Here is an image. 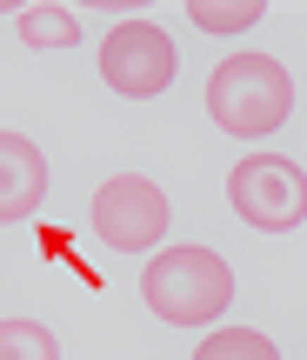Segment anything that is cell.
I'll return each instance as SVG.
<instances>
[{"label": "cell", "instance_id": "7a4b0ae2", "mask_svg": "<svg viewBox=\"0 0 307 360\" xmlns=\"http://www.w3.org/2000/svg\"><path fill=\"white\" fill-rule=\"evenodd\" d=\"M141 300L167 327H214L234 307V267L214 247H161L141 267Z\"/></svg>", "mask_w": 307, "mask_h": 360}, {"label": "cell", "instance_id": "8992f818", "mask_svg": "<svg viewBox=\"0 0 307 360\" xmlns=\"http://www.w3.org/2000/svg\"><path fill=\"white\" fill-rule=\"evenodd\" d=\"M47 187H54V167L27 134H7L0 127V227L27 220L34 207H47Z\"/></svg>", "mask_w": 307, "mask_h": 360}, {"label": "cell", "instance_id": "3957f363", "mask_svg": "<svg viewBox=\"0 0 307 360\" xmlns=\"http://www.w3.org/2000/svg\"><path fill=\"white\" fill-rule=\"evenodd\" d=\"M227 207L254 233H294L307 220V174L281 154H241L227 174Z\"/></svg>", "mask_w": 307, "mask_h": 360}, {"label": "cell", "instance_id": "277c9868", "mask_svg": "<svg viewBox=\"0 0 307 360\" xmlns=\"http://www.w3.org/2000/svg\"><path fill=\"white\" fill-rule=\"evenodd\" d=\"M87 220L101 233V247H114V254H161L167 227H174V207H167V193L147 174H114L94 187Z\"/></svg>", "mask_w": 307, "mask_h": 360}, {"label": "cell", "instance_id": "6da1fadb", "mask_svg": "<svg viewBox=\"0 0 307 360\" xmlns=\"http://www.w3.org/2000/svg\"><path fill=\"white\" fill-rule=\"evenodd\" d=\"M287 114H294V74L274 53L241 47L207 74V120L234 141H268L287 127Z\"/></svg>", "mask_w": 307, "mask_h": 360}, {"label": "cell", "instance_id": "52a82bcc", "mask_svg": "<svg viewBox=\"0 0 307 360\" xmlns=\"http://www.w3.org/2000/svg\"><path fill=\"white\" fill-rule=\"evenodd\" d=\"M13 34L34 53H61V47H80V13L74 7H20L13 13Z\"/></svg>", "mask_w": 307, "mask_h": 360}, {"label": "cell", "instance_id": "9c48e42d", "mask_svg": "<svg viewBox=\"0 0 307 360\" xmlns=\"http://www.w3.org/2000/svg\"><path fill=\"white\" fill-rule=\"evenodd\" d=\"M0 360H61V340H54L47 321L7 314V321H0Z\"/></svg>", "mask_w": 307, "mask_h": 360}, {"label": "cell", "instance_id": "30bf717a", "mask_svg": "<svg viewBox=\"0 0 307 360\" xmlns=\"http://www.w3.org/2000/svg\"><path fill=\"white\" fill-rule=\"evenodd\" d=\"M261 0H187V20L201 27V34H247V27H261Z\"/></svg>", "mask_w": 307, "mask_h": 360}, {"label": "cell", "instance_id": "ba28073f", "mask_svg": "<svg viewBox=\"0 0 307 360\" xmlns=\"http://www.w3.org/2000/svg\"><path fill=\"white\" fill-rule=\"evenodd\" d=\"M194 360H281L261 327H207V340L194 347Z\"/></svg>", "mask_w": 307, "mask_h": 360}, {"label": "cell", "instance_id": "5b68a950", "mask_svg": "<svg viewBox=\"0 0 307 360\" xmlns=\"http://www.w3.org/2000/svg\"><path fill=\"white\" fill-rule=\"evenodd\" d=\"M180 74V47L167 40L161 20H120L101 40V87L120 101H161Z\"/></svg>", "mask_w": 307, "mask_h": 360}]
</instances>
